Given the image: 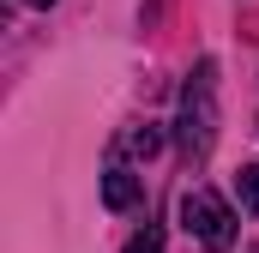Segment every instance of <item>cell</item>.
<instances>
[{
  "label": "cell",
  "mask_w": 259,
  "mask_h": 253,
  "mask_svg": "<svg viewBox=\"0 0 259 253\" xmlns=\"http://www.w3.org/2000/svg\"><path fill=\"white\" fill-rule=\"evenodd\" d=\"M181 157L205 163L211 157V139H217V61H199L187 91H181Z\"/></svg>",
  "instance_id": "obj_1"
},
{
  "label": "cell",
  "mask_w": 259,
  "mask_h": 253,
  "mask_svg": "<svg viewBox=\"0 0 259 253\" xmlns=\"http://www.w3.org/2000/svg\"><path fill=\"white\" fill-rule=\"evenodd\" d=\"M181 223H187V235H193L199 247H211V253L235 247V211H229L211 187H187L181 193Z\"/></svg>",
  "instance_id": "obj_2"
},
{
  "label": "cell",
  "mask_w": 259,
  "mask_h": 253,
  "mask_svg": "<svg viewBox=\"0 0 259 253\" xmlns=\"http://www.w3.org/2000/svg\"><path fill=\"white\" fill-rule=\"evenodd\" d=\"M103 205H109V211H133V205H139V181H133L127 163H109V175H103Z\"/></svg>",
  "instance_id": "obj_3"
},
{
  "label": "cell",
  "mask_w": 259,
  "mask_h": 253,
  "mask_svg": "<svg viewBox=\"0 0 259 253\" xmlns=\"http://www.w3.org/2000/svg\"><path fill=\"white\" fill-rule=\"evenodd\" d=\"M121 151H127V157H157V151H163V126H127V133H121Z\"/></svg>",
  "instance_id": "obj_4"
},
{
  "label": "cell",
  "mask_w": 259,
  "mask_h": 253,
  "mask_svg": "<svg viewBox=\"0 0 259 253\" xmlns=\"http://www.w3.org/2000/svg\"><path fill=\"white\" fill-rule=\"evenodd\" d=\"M127 253H163V229H157V223H145V229L127 241Z\"/></svg>",
  "instance_id": "obj_5"
},
{
  "label": "cell",
  "mask_w": 259,
  "mask_h": 253,
  "mask_svg": "<svg viewBox=\"0 0 259 253\" xmlns=\"http://www.w3.org/2000/svg\"><path fill=\"white\" fill-rule=\"evenodd\" d=\"M241 205L259 217V163H247V169H241Z\"/></svg>",
  "instance_id": "obj_6"
},
{
  "label": "cell",
  "mask_w": 259,
  "mask_h": 253,
  "mask_svg": "<svg viewBox=\"0 0 259 253\" xmlns=\"http://www.w3.org/2000/svg\"><path fill=\"white\" fill-rule=\"evenodd\" d=\"M30 6H55V0H30Z\"/></svg>",
  "instance_id": "obj_7"
}]
</instances>
